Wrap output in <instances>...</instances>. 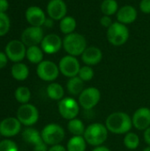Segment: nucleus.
<instances>
[{
	"mask_svg": "<svg viewBox=\"0 0 150 151\" xmlns=\"http://www.w3.org/2000/svg\"><path fill=\"white\" fill-rule=\"evenodd\" d=\"M48 151H67L66 148L64 147L61 144H57V145H54V146H50V148L49 149Z\"/></svg>",
	"mask_w": 150,
	"mask_h": 151,
	"instance_id": "ea45409f",
	"label": "nucleus"
},
{
	"mask_svg": "<svg viewBox=\"0 0 150 151\" xmlns=\"http://www.w3.org/2000/svg\"><path fill=\"white\" fill-rule=\"evenodd\" d=\"M80 104L72 97H64L58 102L57 110L61 117L66 120H71L78 117L80 113Z\"/></svg>",
	"mask_w": 150,
	"mask_h": 151,
	"instance_id": "0eeeda50",
	"label": "nucleus"
},
{
	"mask_svg": "<svg viewBox=\"0 0 150 151\" xmlns=\"http://www.w3.org/2000/svg\"><path fill=\"white\" fill-rule=\"evenodd\" d=\"M21 129V123L17 118H6L0 122V134L4 137L17 135Z\"/></svg>",
	"mask_w": 150,
	"mask_h": 151,
	"instance_id": "dca6fc26",
	"label": "nucleus"
},
{
	"mask_svg": "<svg viewBox=\"0 0 150 151\" xmlns=\"http://www.w3.org/2000/svg\"><path fill=\"white\" fill-rule=\"evenodd\" d=\"M101 100V92L95 87L86 88L81 94L79 96V104L80 106L86 110L89 111L94 109Z\"/></svg>",
	"mask_w": 150,
	"mask_h": 151,
	"instance_id": "423d86ee",
	"label": "nucleus"
},
{
	"mask_svg": "<svg viewBox=\"0 0 150 151\" xmlns=\"http://www.w3.org/2000/svg\"><path fill=\"white\" fill-rule=\"evenodd\" d=\"M67 129L69 133L72 134V136H83L86 130V127L81 119L75 118L73 119L68 120Z\"/></svg>",
	"mask_w": 150,
	"mask_h": 151,
	"instance_id": "4be33fe9",
	"label": "nucleus"
},
{
	"mask_svg": "<svg viewBox=\"0 0 150 151\" xmlns=\"http://www.w3.org/2000/svg\"><path fill=\"white\" fill-rule=\"evenodd\" d=\"M26 57L30 63L38 65L43 61V50L37 45L30 46L27 49Z\"/></svg>",
	"mask_w": 150,
	"mask_h": 151,
	"instance_id": "393cba45",
	"label": "nucleus"
},
{
	"mask_svg": "<svg viewBox=\"0 0 150 151\" xmlns=\"http://www.w3.org/2000/svg\"><path fill=\"white\" fill-rule=\"evenodd\" d=\"M0 151H19V149L13 141L6 139L0 142Z\"/></svg>",
	"mask_w": 150,
	"mask_h": 151,
	"instance_id": "473e14b6",
	"label": "nucleus"
},
{
	"mask_svg": "<svg viewBox=\"0 0 150 151\" xmlns=\"http://www.w3.org/2000/svg\"><path fill=\"white\" fill-rule=\"evenodd\" d=\"M15 98L16 100L22 104H28L30 98H31V92L28 88L27 87H19L15 90Z\"/></svg>",
	"mask_w": 150,
	"mask_h": 151,
	"instance_id": "c756f323",
	"label": "nucleus"
},
{
	"mask_svg": "<svg viewBox=\"0 0 150 151\" xmlns=\"http://www.w3.org/2000/svg\"><path fill=\"white\" fill-rule=\"evenodd\" d=\"M47 95L48 96L55 101H60L64 98L65 89L63 86L57 82H51L47 87Z\"/></svg>",
	"mask_w": 150,
	"mask_h": 151,
	"instance_id": "bb28decb",
	"label": "nucleus"
},
{
	"mask_svg": "<svg viewBox=\"0 0 150 151\" xmlns=\"http://www.w3.org/2000/svg\"><path fill=\"white\" fill-rule=\"evenodd\" d=\"M64 1H65V0H64Z\"/></svg>",
	"mask_w": 150,
	"mask_h": 151,
	"instance_id": "a18cd8bd",
	"label": "nucleus"
},
{
	"mask_svg": "<svg viewBox=\"0 0 150 151\" xmlns=\"http://www.w3.org/2000/svg\"><path fill=\"white\" fill-rule=\"evenodd\" d=\"M87 47V40L81 34L74 32L65 35L63 39V48L67 55L73 57L81 56Z\"/></svg>",
	"mask_w": 150,
	"mask_h": 151,
	"instance_id": "7ed1b4c3",
	"label": "nucleus"
},
{
	"mask_svg": "<svg viewBox=\"0 0 150 151\" xmlns=\"http://www.w3.org/2000/svg\"><path fill=\"white\" fill-rule=\"evenodd\" d=\"M36 73L41 80L52 82L57 79L60 71L58 65L56 63L50 60H43L37 65Z\"/></svg>",
	"mask_w": 150,
	"mask_h": 151,
	"instance_id": "6e6552de",
	"label": "nucleus"
},
{
	"mask_svg": "<svg viewBox=\"0 0 150 151\" xmlns=\"http://www.w3.org/2000/svg\"><path fill=\"white\" fill-rule=\"evenodd\" d=\"M123 142L126 149H128L130 150H134L140 146L141 140L137 134H135L133 132H129L126 134H125Z\"/></svg>",
	"mask_w": 150,
	"mask_h": 151,
	"instance_id": "c85d7f7f",
	"label": "nucleus"
},
{
	"mask_svg": "<svg viewBox=\"0 0 150 151\" xmlns=\"http://www.w3.org/2000/svg\"><path fill=\"white\" fill-rule=\"evenodd\" d=\"M77 27V21L72 16H65L61 20H59V29L64 35H69L74 33Z\"/></svg>",
	"mask_w": 150,
	"mask_h": 151,
	"instance_id": "b1692460",
	"label": "nucleus"
},
{
	"mask_svg": "<svg viewBox=\"0 0 150 151\" xmlns=\"http://www.w3.org/2000/svg\"><path fill=\"white\" fill-rule=\"evenodd\" d=\"M80 67L81 66L77 57H73L71 55H66L63 57L58 63L60 73L67 78L78 76Z\"/></svg>",
	"mask_w": 150,
	"mask_h": 151,
	"instance_id": "9d476101",
	"label": "nucleus"
},
{
	"mask_svg": "<svg viewBox=\"0 0 150 151\" xmlns=\"http://www.w3.org/2000/svg\"><path fill=\"white\" fill-rule=\"evenodd\" d=\"M143 151H150V146H147L146 148H144Z\"/></svg>",
	"mask_w": 150,
	"mask_h": 151,
	"instance_id": "37998d69",
	"label": "nucleus"
},
{
	"mask_svg": "<svg viewBox=\"0 0 150 151\" xmlns=\"http://www.w3.org/2000/svg\"><path fill=\"white\" fill-rule=\"evenodd\" d=\"M129 36L130 33L126 25H124L118 21L113 22V24L107 28V40L113 46L118 47L124 45L128 41Z\"/></svg>",
	"mask_w": 150,
	"mask_h": 151,
	"instance_id": "20e7f679",
	"label": "nucleus"
},
{
	"mask_svg": "<svg viewBox=\"0 0 150 151\" xmlns=\"http://www.w3.org/2000/svg\"><path fill=\"white\" fill-rule=\"evenodd\" d=\"M43 30L41 27H27L21 35V42L27 47L41 44L43 39Z\"/></svg>",
	"mask_w": 150,
	"mask_h": 151,
	"instance_id": "f8f14e48",
	"label": "nucleus"
},
{
	"mask_svg": "<svg viewBox=\"0 0 150 151\" xmlns=\"http://www.w3.org/2000/svg\"><path fill=\"white\" fill-rule=\"evenodd\" d=\"M11 22L5 12H0V36L5 35L10 29Z\"/></svg>",
	"mask_w": 150,
	"mask_h": 151,
	"instance_id": "2f4dec72",
	"label": "nucleus"
},
{
	"mask_svg": "<svg viewBox=\"0 0 150 151\" xmlns=\"http://www.w3.org/2000/svg\"><path fill=\"white\" fill-rule=\"evenodd\" d=\"M104 125L108 131L114 134H126L133 127L132 118L123 111L111 113L107 117Z\"/></svg>",
	"mask_w": 150,
	"mask_h": 151,
	"instance_id": "f257e3e1",
	"label": "nucleus"
},
{
	"mask_svg": "<svg viewBox=\"0 0 150 151\" xmlns=\"http://www.w3.org/2000/svg\"><path fill=\"white\" fill-rule=\"evenodd\" d=\"M11 76L17 81H25L29 75L28 67L23 63H15L11 66Z\"/></svg>",
	"mask_w": 150,
	"mask_h": 151,
	"instance_id": "a878e982",
	"label": "nucleus"
},
{
	"mask_svg": "<svg viewBox=\"0 0 150 151\" xmlns=\"http://www.w3.org/2000/svg\"><path fill=\"white\" fill-rule=\"evenodd\" d=\"M8 62V58L5 53L0 51V69L4 68Z\"/></svg>",
	"mask_w": 150,
	"mask_h": 151,
	"instance_id": "c9c22d12",
	"label": "nucleus"
},
{
	"mask_svg": "<svg viewBox=\"0 0 150 151\" xmlns=\"http://www.w3.org/2000/svg\"><path fill=\"white\" fill-rule=\"evenodd\" d=\"M0 135H1V134H0Z\"/></svg>",
	"mask_w": 150,
	"mask_h": 151,
	"instance_id": "c03bdc74",
	"label": "nucleus"
},
{
	"mask_svg": "<svg viewBox=\"0 0 150 151\" xmlns=\"http://www.w3.org/2000/svg\"><path fill=\"white\" fill-rule=\"evenodd\" d=\"M49 149L47 148V144L44 143L43 142L34 146V151H48Z\"/></svg>",
	"mask_w": 150,
	"mask_h": 151,
	"instance_id": "e433bc0d",
	"label": "nucleus"
},
{
	"mask_svg": "<svg viewBox=\"0 0 150 151\" xmlns=\"http://www.w3.org/2000/svg\"><path fill=\"white\" fill-rule=\"evenodd\" d=\"M78 76H79L84 82L90 81L94 78V76H95L94 69L92 68V66H89V65H85L84 66H81V67H80Z\"/></svg>",
	"mask_w": 150,
	"mask_h": 151,
	"instance_id": "7c9ffc66",
	"label": "nucleus"
},
{
	"mask_svg": "<svg viewBox=\"0 0 150 151\" xmlns=\"http://www.w3.org/2000/svg\"><path fill=\"white\" fill-rule=\"evenodd\" d=\"M9 7V3L7 0H0V12H5Z\"/></svg>",
	"mask_w": 150,
	"mask_h": 151,
	"instance_id": "4c0bfd02",
	"label": "nucleus"
},
{
	"mask_svg": "<svg viewBox=\"0 0 150 151\" xmlns=\"http://www.w3.org/2000/svg\"><path fill=\"white\" fill-rule=\"evenodd\" d=\"M100 24L103 27H106V28H109L112 24H113V21H112V19L111 16H106V15H103L100 19Z\"/></svg>",
	"mask_w": 150,
	"mask_h": 151,
	"instance_id": "f704fd0d",
	"label": "nucleus"
},
{
	"mask_svg": "<svg viewBox=\"0 0 150 151\" xmlns=\"http://www.w3.org/2000/svg\"><path fill=\"white\" fill-rule=\"evenodd\" d=\"M63 47V39L57 34L45 35L41 42V48L46 54H55Z\"/></svg>",
	"mask_w": 150,
	"mask_h": 151,
	"instance_id": "4468645a",
	"label": "nucleus"
},
{
	"mask_svg": "<svg viewBox=\"0 0 150 151\" xmlns=\"http://www.w3.org/2000/svg\"><path fill=\"white\" fill-rule=\"evenodd\" d=\"M116 17L117 21L124 25H130L136 20L138 17V12L134 6L131 4H126L118 9Z\"/></svg>",
	"mask_w": 150,
	"mask_h": 151,
	"instance_id": "a211bd4d",
	"label": "nucleus"
},
{
	"mask_svg": "<svg viewBox=\"0 0 150 151\" xmlns=\"http://www.w3.org/2000/svg\"><path fill=\"white\" fill-rule=\"evenodd\" d=\"M108 129L105 125L101 123H92L86 127L83 134L87 143L93 147L102 146L108 139Z\"/></svg>",
	"mask_w": 150,
	"mask_h": 151,
	"instance_id": "f03ea898",
	"label": "nucleus"
},
{
	"mask_svg": "<svg viewBox=\"0 0 150 151\" xmlns=\"http://www.w3.org/2000/svg\"><path fill=\"white\" fill-rule=\"evenodd\" d=\"M101 12L103 15L112 16L117 14L118 11V3L117 0H103L101 4Z\"/></svg>",
	"mask_w": 150,
	"mask_h": 151,
	"instance_id": "cd10ccee",
	"label": "nucleus"
},
{
	"mask_svg": "<svg viewBox=\"0 0 150 151\" xmlns=\"http://www.w3.org/2000/svg\"><path fill=\"white\" fill-rule=\"evenodd\" d=\"M47 13L53 20H61L67 13L66 4L64 0H50L47 4Z\"/></svg>",
	"mask_w": 150,
	"mask_h": 151,
	"instance_id": "2eb2a0df",
	"label": "nucleus"
},
{
	"mask_svg": "<svg viewBox=\"0 0 150 151\" xmlns=\"http://www.w3.org/2000/svg\"><path fill=\"white\" fill-rule=\"evenodd\" d=\"M22 138L26 142H27L33 146H35L43 142L42 139L41 133H39L36 129L32 128V127H28L23 131Z\"/></svg>",
	"mask_w": 150,
	"mask_h": 151,
	"instance_id": "412c9836",
	"label": "nucleus"
},
{
	"mask_svg": "<svg viewBox=\"0 0 150 151\" xmlns=\"http://www.w3.org/2000/svg\"><path fill=\"white\" fill-rule=\"evenodd\" d=\"M84 83L85 82L79 76L69 78L66 83V88H67L68 93L73 96H79L81 94V92L85 89Z\"/></svg>",
	"mask_w": 150,
	"mask_h": 151,
	"instance_id": "aec40b11",
	"label": "nucleus"
},
{
	"mask_svg": "<svg viewBox=\"0 0 150 151\" xmlns=\"http://www.w3.org/2000/svg\"><path fill=\"white\" fill-rule=\"evenodd\" d=\"M26 45L19 40H12L9 42L5 47V54L11 61L19 63L26 57Z\"/></svg>",
	"mask_w": 150,
	"mask_h": 151,
	"instance_id": "9b49d317",
	"label": "nucleus"
},
{
	"mask_svg": "<svg viewBox=\"0 0 150 151\" xmlns=\"http://www.w3.org/2000/svg\"><path fill=\"white\" fill-rule=\"evenodd\" d=\"M143 138L148 146H150V127L147 128L143 133Z\"/></svg>",
	"mask_w": 150,
	"mask_h": 151,
	"instance_id": "58836bf2",
	"label": "nucleus"
},
{
	"mask_svg": "<svg viewBox=\"0 0 150 151\" xmlns=\"http://www.w3.org/2000/svg\"><path fill=\"white\" fill-rule=\"evenodd\" d=\"M139 7L143 13L150 14V0H141L140 2Z\"/></svg>",
	"mask_w": 150,
	"mask_h": 151,
	"instance_id": "72a5a7b5",
	"label": "nucleus"
},
{
	"mask_svg": "<svg viewBox=\"0 0 150 151\" xmlns=\"http://www.w3.org/2000/svg\"><path fill=\"white\" fill-rule=\"evenodd\" d=\"M81 60L86 65L94 66L98 65L103 59V52L96 46H89L82 53Z\"/></svg>",
	"mask_w": 150,
	"mask_h": 151,
	"instance_id": "6ab92c4d",
	"label": "nucleus"
},
{
	"mask_svg": "<svg viewBox=\"0 0 150 151\" xmlns=\"http://www.w3.org/2000/svg\"><path fill=\"white\" fill-rule=\"evenodd\" d=\"M17 119L19 120L21 125L31 127L37 123L39 119V111L33 104H22L17 111Z\"/></svg>",
	"mask_w": 150,
	"mask_h": 151,
	"instance_id": "1a4fd4ad",
	"label": "nucleus"
},
{
	"mask_svg": "<svg viewBox=\"0 0 150 151\" xmlns=\"http://www.w3.org/2000/svg\"><path fill=\"white\" fill-rule=\"evenodd\" d=\"M87 142L83 136H72L66 144L67 151H86Z\"/></svg>",
	"mask_w": 150,
	"mask_h": 151,
	"instance_id": "5701e85b",
	"label": "nucleus"
},
{
	"mask_svg": "<svg viewBox=\"0 0 150 151\" xmlns=\"http://www.w3.org/2000/svg\"><path fill=\"white\" fill-rule=\"evenodd\" d=\"M41 135L44 143L50 146H54L60 144L64 141L65 132L60 125L50 123L42 128Z\"/></svg>",
	"mask_w": 150,
	"mask_h": 151,
	"instance_id": "39448f33",
	"label": "nucleus"
},
{
	"mask_svg": "<svg viewBox=\"0 0 150 151\" xmlns=\"http://www.w3.org/2000/svg\"><path fill=\"white\" fill-rule=\"evenodd\" d=\"M92 151H111L109 148L105 147V146H99V147H95Z\"/></svg>",
	"mask_w": 150,
	"mask_h": 151,
	"instance_id": "a19ab883",
	"label": "nucleus"
},
{
	"mask_svg": "<svg viewBox=\"0 0 150 151\" xmlns=\"http://www.w3.org/2000/svg\"><path fill=\"white\" fill-rule=\"evenodd\" d=\"M53 24H54V20L52 19H47L45 23H44V26H46L47 27H53Z\"/></svg>",
	"mask_w": 150,
	"mask_h": 151,
	"instance_id": "79ce46f5",
	"label": "nucleus"
},
{
	"mask_svg": "<svg viewBox=\"0 0 150 151\" xmlns=\"http://www.w3.org/2000/svg\"><path fill=\"white\" fill-rule=\"evenodd\" d=\"M133 127L139 131H145L150 127V109L141 107L137 109L132 116Z\"/></svg>",
	"mask_w": 150,
	"mask_h": 151,
	"instance_id": "ddd939ff",
	"label": "nucleus"
},
{
	"mask_svg": "<svg viewBox=\"0 0 150 151\" xmlns=\"http://www.w3.org/2000/svg\"><path fill=\"white\" fill-rule=\"evenodd\" d=\"M25 16L27 22L33 27H42L44 25L47 19L45 12L42 11V9L34 5L27 9Z\"/></svg>",
	"mask_w": 150,
	"mask_h": 151,
	"instance_id": "f3484780",
	"label": "nucleus"
}]
</instances>
